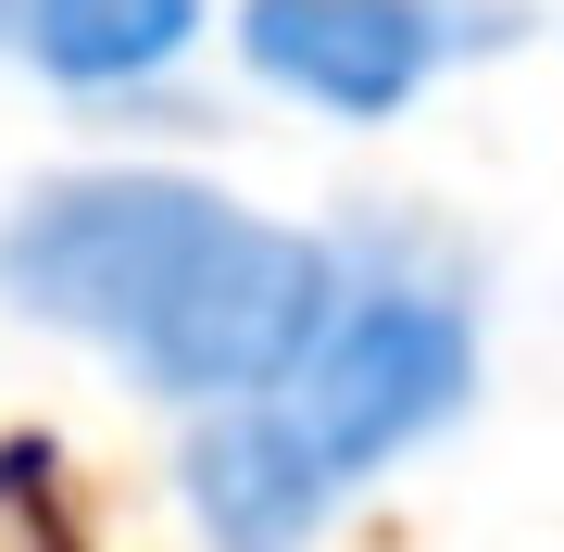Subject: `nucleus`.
Masks as SVG:
<instances>
[{"label": "nucleus", "instance_id": "nucleus-2", "mask_svg": "<svg viewBox=\"0 0 564 552\" xmlns=\"http://www.w3.org/2000/svg\"><path fill=\"white\" fill-rule=\"evenodd\" d=\"M489 389V302L452 226L351 214L314 327L251 402L176 414V528L202 552H326L351 502L426 465Z\"/></svg>", "mask_w": 564, "mask_h": 552}, {"label": "nucleus", "instance_id": "nucleus-3", "mask_svg": "<svg viewBox=\"0 0 564 552\" xmlns=\"http://www.w3.org/2000/svg\"><path fill=\"white\" fill-rule=\"evenodd\" d=\"M214 39L251 101L377 139V126H414L452 76L514 63L540 39V0H226Z\"/></svg>", "mask_w": 564, "mask_h": 552}, {"label": "nucleus", "instance_id": "nucleus-4", "mask_svg": "<svg viewBox=\"0 0 564 552\" xmlns=\"http://www.w3.org/2000/svg\"><path fill=\"white\" fill-rule=\"evenodd\" d=\"M214 25V0H0V63L63 113H151Z\"/></svg>", "mask_w": 564, "mask_h": 552}, {"label": "nucleus", "instance_id": "nucleus-1", "mask_svg": "<svg viewBox=\"0 0 564 552\" xmlns=\"http://www.w3.org/2000/svg\"><path fill=\"white\" fill-rule=\"evenodd\" d=\"M339 226H302L176 151H88L0 202V314L88 351L126 402H251L314 327Z\"/></svg>", "mask_w": 564, "mask_h": 552}]
</instances>
